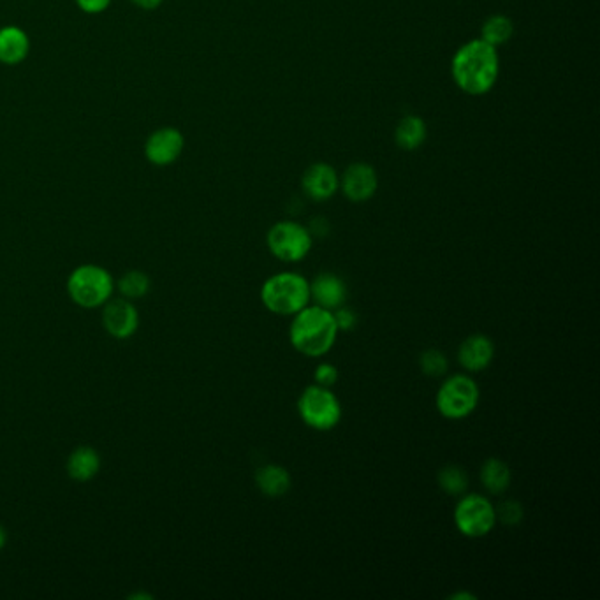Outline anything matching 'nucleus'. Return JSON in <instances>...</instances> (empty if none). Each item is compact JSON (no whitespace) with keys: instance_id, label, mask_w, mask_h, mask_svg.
Segmentation results:
<instances>
[{"instance_id":"obj_9","label":"nucleus","mask_w":600,"mask_h":600,"mask_svg":"<svg viewBox=\"0 0 600 600\" xmlns=\"http://www.w3.org/2000/svg\"><path fill=\"white\" fill-rule=\"evenodd\" d=\"M379 189V176L374 166L366 162H354L340 176V191L352 203H365Z\"/></svg>"},{"instance_id":"obj_19","label":"nucleus","mask_w":600,"mask_h":600,"mask_svg":"<svg viewBox=\"0 0 600 600\" xmlns=\"http://www.w3.org/2000/svg\"><path fill=\"white\" fill-rule=\"evenodd\" d=\"M428 136L425 120L418 115L403 117L395 129L396 147L402 150H416L421 147Z\"/></svg>"},{"instance_id":"obj_7","label":"nucleus","mask_w":600,"mask_h":600,"mask_svg":"<svg viewBox=\"0 0 600 600\" xmlns=\"http://www.w3.org/2000/svg\"><path fill=\"white\" fill-rule=\"evenodd\" d=\"M454 505V527L467 539H481L497 527V511L490 498L481 493H465Z\"/></svg>"},{"instance_id":"obj_20","label":"nucleus","mask_w":600,"mask_h":600,"mask_svg":"<svg viewBox=\"0 0 600 600\" xmlns=\"http://www.w3.org/2000/svg\"><path fill=\"white\" fill-rule=\"evenodd\" d=\"M437 484H439L440 490L449 497H461L470 488L469 472L461 465L449 463L437 472Z\"/></svg>"},{"instance_id":"obj_26","label":"nucleus","mask_w":600,"mask_h":600,"mask_svg":"<svg viewBox=\"0 0 600 600\" xmlns=\"http://www.w3.org/2000/svg\"><path fill=\"white\" fill-rule=\"evenodd\" d=\"M333 317H335V322H337V328L340 333L342 331L349 333V331L356 330V326H358V314L351 307H347V305H342L337 310H333Z\"/></svg>"},{"instance_id":"obj_2","label":"nucleus","mask_w":600,"mask_h":600,"mask_svg":"<svg viewBox=\"0 0 600 600\" xmlns=\"http://www.w3.org/2000/svg\"><path fill=\"white\" fill-rule=\"evenodd\" d=\"M340 331L331 310L310 303L293 315L289 326V342L294 351L307 358H322L337 344Z\"/></svg>"},{"instance_id":"obj_28","label":"nucleus","mask_w":600,"mask_h":600,"mask_svg":"<svg viewBox=\"0 0 600 600\" xmlns=\"http://www.w3.org/2000/svg\"><path fill=\"white\" fill-rule=\"evenodd\" d=\"M308 231H310V235L312 236H326L328 235V231H330V226H328V222L326 219H314V222L308 226Z\"/></svg>"},{"instance_id":"obj_6","label":"nucleus","mask_w":600,"mask_h":600,"mask_svg":"<svg viewBox=\"0 0 600 600\" xmlns=\"http://www.w3.org/2000/svg\"><path fill=\"white\" fill-rule=\"evenodd\" d=\"M481 402V389L476 379L469 374H454L440 384L435 407L440 416L449 421L467 419L476 412Z\"/></svg>"},{"instance_id":"obj_18","label":"nucleus","mask_w":600,"mask_h":600,"mask_svg":"<svg viewBox=\"0 0 600 600\" xmlns=\"http://www.w3.org/2000/svg\"><path fill=\"white\" fill-rule=\"evenodd\" d=\"M479 481L490 495H502L513 484V470L500 458H488L479 470Z\"/></svg>"},{"instance_id":"obj_31","label":"nucleus","mask_w":600,"mask_h":600,"mask_svg":"<svg viewBox=\"0 0 600 600\" xmlns=\"http://www.w3.org/2000/svg\"><path fill=\"white\" fill-rule=\"evenodd\" d=\"M6 542H8V532H6V528L0 525V549L6 546Z\"/></svg>"},{"instance_id":"obj_29","label":"nucleus","mask_w":600,"mask_h":600,"mask_svg":"<svg viewBox=\"0 0 600 600\" xmlns=\"http://www.w3.org/2000/svg\"><path fill=\"white\" fill-rule=\"evenodd\" d=\"M131 2L136 8L145 9V11H154V9L161 8L164 0H131Z\"/></svg>"},{"instance_id":"obj_17","label":"nucleus","mask_w":600,"mask_h":600,"mask_svg":"<svg viewBox=\"0 0 600 600\" xmlns=\"http://www.w3.org/2000/svg\"><path fill=\"white\" fill-rule=\"evenodd\" d=\"M101 469V456L94 447L80 446L67 458V474L78 483H87Z\"/></svg>"},{"instance_id":"obj_4","label":"nucleus","mask_w":600,"mask_h":600,"mask_svg":"<svg viewBox=\"0 0 600 600\" xmlns=\"http://www.w3.org/2000/svg\"><path fill=\"white\" fill-rule=\"evenodd\" d=\"M115 280L110 271L97 264H81L67 279L69 298L81 308L104 307L113 298Z\"/></svg>"},{"instance_id":"obj_16","label":"nucleus","mask_w":600,"mask_h":600,"mask_svg":"<svg viewBox=\"0 0 600 600\" xmlns=\"http://www.w3.org/2000/svg\"><path fill=\"white\" fill-rule=\"evenodd\" d=\"M254 481H256L257 490L270 498L284 497L293 486L289 470L277 463H268L261 469H257Z\"/></svg>"},{"instance_id":"obj_24","label":"nucleus","mask_w":600,"mask_h":600,"mask_svg":"<svg viewBox=\"0 0 600 600\" xmlns=\"http://www.w3.org/2000/svg\"><path fill=\"white\" fill-rule=\"evenodd\" d=\"M495 511H497V523H502L505 527H518L525 518L523 505L518 500H513V498L495 505Z\"/></svg>"},{"instance_id":"obj_12","label":"nucleus","mask_w":600,"mask_h":600,"mask_svg":"<svg viewBox=\"0 0 600 600\" xmlns=\"http://www.w3.org/2000/svg\"><path fill=\"white\" fill-rule=\"evenodd\" d=\"M495 342L484 333H474L458 347V363L467 374H479L490 368L495 359Z\"/></svg>"},{"instance_id":"obj_25","label":"nucleus","mask_w":600,"mask_h":600,"mask_svg":"<svg viewBox=\"0 0 600 600\" xmlns=\"http://www.w3.org/2000/svg\"><path fill=\"white\" fill-rule=\"evenodd\" d=\"M340 379V372L333 363H319L314 368V384L322 388H333Z\"/></svg>"},{"instance_id":"obj_10","label":"nucleus","mask_w":600,"mask_h":600,"mask_svg":"<svg viewBox=\"0 0 600 600\" xmlns=\"http://www.w3.org/2000/svg\"><path fill=\"white\" fill-rule=\"evenodd\" d=\"M185 148V138L175 127H161L148 136L145 143V155L148 162L164 168L175 164Z\"/></svg>"},{"instance_id":"obj_27","label":"nucleus","mask_w":600,"mask_h":600,"mask_svg":"<svg viewBox=\"0 0 600 600\" xmlns=\"http://www.w3.org/2000/svg\"><path fill=\"white\" fill-rule=\"evenodd\" d=\"M76 4L87 15H99L110 8L111 0H76Z\"/></svg>"},{"instance_id":"obj_14","label":"nucleus","mask_w":600,"mask_h":600,"mask_svg":"<svg viewBox=\"0 0 600 600\" xmlns=\"http://www.w3.org/2000/svg\"><path fill=\"white\" fill-rule=\"evenodd\" d=\"M301 187L312 201H328L340 189V176L330 164L315 162L303 173Z\"/></svg>"},{"instance_id":"obj_1","label":"nucleus","mask_w":600,"mask_h":600,"mask_svg":"<svg viewBox=\"0 0 600 600\" xmlns=\"http://www.w3.org/2000/svg\"><path fill=\"white\" fill-rule=\"evenodd\" d=\"M456 87L469 96H484L495 87L500 74L498 48L479 39L463 44L451 62Z\"/></svg>"},{"instance_id":"obj_30","label":"nucleus","mask_w":600,"mask_h":600,"mask_svg":"<svg viewBox=\"0 0 600 600\" xmlns=\"http://www.w3.org/2000/svg\"><path fill=\"white\" fill-rule=\"evenodd\" d=\"M476 600L477 597L476 595H474V593H467V592H458V593H454V595H451V600Z\"/></svg>"},{"instance_id":"obj_3","label":"nucleus","mask_w":600,"mask_h":600,"mask_svg":"<svg viewBox=\"0 0 600 600\" xmlns=\"http://www.w3.org/2000/svg\"><path fill=\"white\" fill-rule=\"evenodd\" d=\"M259 296L271 314L293 317L310 305V282L298 271H279L264 280Z\"/></svg>"},{"instance_id":"obj_11","label":"nucleus","mask_w":600,"mask_h":600,"mask_svg":"<svg viewBox=\"0 0 600 600\" xmlns=\"http://www.w3.org/2000/svg\"><path fill=\"white\" fill-rule=\"evenodd\" d=\"M104 330L117 340L131 338L140 328V314L131 300L111 298L103 308Z\"/></svg>"},{"instance_id":"obj_23","label":"nucleus","mask_w":600,"mask_h":600,"mask_svg":"<svg viewBox=\"0 0 600 600\" xmlns=\"http://www.w3.org/2000/svg\"><path fill=\"white\" fill-rule=\"evenodd\" d=\"M418 363L423 375L432 377V379L444 377L447 374V370H449L447 356L444 352L439 351V349H426V351L421 352Z\"/></svg>"},{"instance_id":"obj_22","label":"nucleus","mask_w":600,"mask_h":600,"mask_svg":"<svg viewBox=\"0 0 600 600\" xmlns=\"http://www.w3.org/2000/svg\"><path fill=\"white\" fill-rule=\"evenodd\" d=\"M150 286H152L150 277L140 270L127 271L117 284L118 291L125 300H140L143 296H147Z\"/></svg>"},{"instance_id":"obj_15","label":"nucleus","mask_w":600,"mask_h":600,"mask_svg":"<svg viewBox=\"0 0 600 600\" xmlns=\"http://www.w3.org/2000/svg\"><path fill=\"white\" fill-rule=\"evenodd\" d=\"M30 37L16 25H6L0 29V64L18 66L29 57Z\"/></svg>"},{"instance_id":"obj_13","label":"nucleus","mask_w":600,"mask_h":600,"mask_svg":"<svg viewBox=\"0 0 600 600\" xmlns=\"http://www.w3.org/2000/svg\"><path fill=\"white\" fill-rule=\"evenodd\" d=\"M347 296H349L347 284L333 271L317 273L314 280L310 282V303H314L317 307L333 312L345 305Z\"/></svg>"},{"instance_id":"obj_5","label":"nucleus","mask_w":600,"mask_h":600,"mask_svg":"<svg viewBox=\"0 0 600 600\" xmlns=\"http://www.w3.org/2000/svg\"><path fill=\"white\" fill-rule=\"evenodd\" d=\"M296 409L301 421L314 432L335 430L344 416L340 398L333 389L322 388L319 384H310L301 391Z\"/></svg>"},{"instance_id":"obj_8","label":"nucleus","mask_w":600,"mask_h":600,"mask_svg":"<svg viewBox=\"0 0 600 600\" xmlns=\"http://www.w3.org/2000/svg\"><path fill=\"white\" fill-rule=\"evenodd\" d=\"M266 245L271 256L282 263H300L312 252L314 236L300 222L280 220L266 233Z\"/></svg>"},{"instance_id":"obj_21","label":"nucleus","mask_w":600,"mask_h":600,"mask_svg":"<svg viewBox=\"0 0 600 600\" xmlns=\"http://www.w3.org/2000/svg\"><path fill=\"white\" fill-rule=\"evenodd\" d=\"M514 36V23L504 15H493L481 27V39L486 43L500 48L511 41Z\"/></svg>"}]
</instances>
